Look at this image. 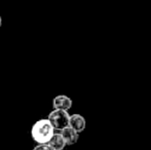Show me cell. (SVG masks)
<instances>
[{"instance_id":"cell-3","label":"cell","mask_w":151,"mask_h":150,"mask_svg":"<svg viewBox=\"0 0 151 150\" xmlns=\"http://www.w3.org/2000/svg\"><path fill=\"white\" fill-rule=\"evenodd\" d=\"M69 126L75 130L77 133H81L86 130V118L80 114H72L69 118Z\"/></svg>"},{"instance_id":"cell-6","label":"cell","mask_w":151,"mask_h":150,"mask_svg":"<svg viewBox=\"0 0 151 150\" xmlns=\"http://www.w3.org/2000/svg\"><path fill=\"white\" fill-rule=\"evenodd\" d=\"M47 144L50 146H52L55 150H64V148L67 146L61 133H55L52 138H50V140L48 141Z\"/></svg>"},{"instance_id":"cell-2","label":"cell","mask_w":151,"mask_h":150,"mask_svg":"<svg viewBox=\"0 0 151 150\" xmlns=\"http://www.w3.org/2000/svg\"><path fill=\"white\" fill-rule=\"evenodd\" d=\"M69 118L70 114L66 110H60V109H54L47 116V119L54 126L55 131L61 132L65 128L69 126Z\"/></svg>"},{"instance_id":"cell-1","label":"cell","mask_w":151,"mask_h":150,"mask_svg":"<svg viewBox=\"0 0 151 150\" xmlns=\"http://www.w3.org/2000/svg\"><path fill=\"white\" fill-rule=\"evenodd\" d=\"M55 134V128L47 118H42L35 122L31 128V137L37 144H47Z\"/></svg>"},{"instance_id":"cell-5","label":"cell","mask_w":151,"mask_h":150,"mask_svg":"<svg viewBox=\"0 0 151 150\" xmlns=\"http://www.w3.org/2000/svg\"><path fill=\"white\" fill-rule=\"evenodd\" d=\"M61 135L64 138L66 142V145H74L76 142L78 141V138H79V133H77L75 130H73L70 126H67L64 130L61 131Z\"/></svg>"},{"instance_id":"cell-4","label":"cell","mask_w":151,"mask_h":150,"mask_svg":"<svg viewBox=\"0 0 151 150\" xmlns=\"http://www.w3.org/2000/svg\"><path fill=\"white\" fill-rule=\"evenodd\" d=\"M72 100L69 97L65 96V95H59L52 101V107L54 109H60V110H66L68 111L71 109L72 107Z\"/></svg>"},{"instance_id":"cell-7","label":"cell","mask_w":151,"mask_h":150,"mask_svg":"<svg viewBox=\"0 0 151 150\" xmlns=\"http://www.w3.org/2000/svg\"><path fill=\"white\" fill-rule=\"evenodd\" d=\"M33 150H55L52 146H50L48 144H37V146H35Z\"/></svg>"},{"instance_id":"cell-8","label":"cell","mask_w":151,"mask_h":150,"mask_svg":"<svg viewBox=\"0 0 151 150\" xmlns=\"http://www.w3.org/2000/svg\"><path fill=\"white\" fill-rule=\"evenodd\" d=\"M1 26H2V18H1V16H0V28H1Z\"/></svg>"}]
</instances>
